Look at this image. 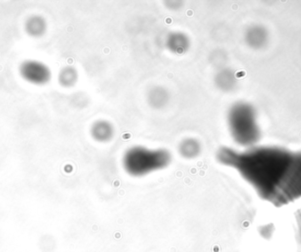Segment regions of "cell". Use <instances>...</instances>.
Instances as JSON below:
<instances>
[{
	"mask_svg": "<svg viewBox=\"0 0 301 252\" xmlns=\"http://www.w3.org/2000/svg\"><path fill=\"white\" fill-rule=\"evenodd\" d=\"M240 174L264 200L284 206L301 196V151L252 148L240 160Z\"/></svg>",
	"mask_w": 301,
	"mask_h": 252,
	"instance_id": "1",
	"label": "cell"
},
{
	"mask_svg": "<svg viewBox=\"0 0 301 252\" xmlns=\"http://www.w3.org/2000/svg\"><path fill=\"white\" fill-rule=\"evenodd\" d=\"M173 156L163 148H150L144 146H133L125 151L122 158L124 170L132 178H144L170 166Z\"/></svg>",
	"mask_w": 301,
	"mask_h": 252,
	"instance_id": "2",
	"label": "cell"
},
{
	"mask_svg": "<svg viewBox=\"0 0 301 252\" xmlns=\"http://www.w3.org/2000/svg\"><path fill=\"white\" fill-rule=\"evenodd\" d=\"M254 112L250 105L238 102L232 106L228 116V127L234 140L242 146L250 148L258 140Z\"/></svg>",
	"mask_w": 301,
	"mask_h": 252,
	"instance_id": "3",
	"label": "cell"
},
{
	"mask_svg": "<svg viewBox=\"0 0 301 252\" xmlns=\"http://www.w3.org/2000/svg\"><path fill=\"white\" fill-rule=\"evenodd\" d=\"M20 74L25 80L34 85H44L52 78V70L45 64L26 60L20 66Z\"/></svg>",
	"mask_w": 301,
	"mask_h": 252,
	"instance_id": "4",
	"label": "cell"
},
{
	"mask_svg": "<svg viewBox=\"0 0 301 252\" xmlns=\"http://www.w3.org/2000/svg\"><path fill=\"white\" fill-rule=\"evenodd\" d=\"M165 46L170 53L182 56L190 48V38L182 31H172L166 38Z\"/></svg>",
	"mask_w": 301,
	"mask_h": 252,
	"instance_id": "5",
	"label": "cell"
},
{
	"mask_svg": "<svg viewBox=\"0 0 301 252\" xmlns=\"http://www.w3.org/2000/svg\"><path fill=\"white\" fill-rule=\"evenodd\" d=\"M89 132L94 140L105 144L114 140L116 127L110 120L97 119L90 126Z\"/></svg>",
	"mask_w": 301,
	"mask_h": 252,
	"instance_id": "6",
	"label": "cell"
},
{
	"mask_svg": "<svg viewBox=\"0 0 301 252\" xmlns=\"http://www.w3.org/2000/svg\"><path fill=\"white\" fill-rule=\"evenodd\" d=\"M169 100V91L162 86H154L147 91V104L154 110H162L165 108L168 105Z\"/></svg>",
	"mask_w": 301,
	"mask_h": 252,
	"instance_id": "7",
	"label": "cell"
},
{
	"mask_svg": "<svg viewBox=\"0 0 301 252\" xmlns=\"http://www.w3.org/2000/svg\"><path fill=\"white\" fill-rule=\"evenodd\" d=\"M177 150L180 157L184 160H195L202 154V143L196 138H184L179 142Z\"/></svg>",
	"mask_w": 301,
	"mask_h": 252,
	"instance_id": "8",
	"label": "cell"
},
{
	"mask_svg": "<svg viewBox=\"0 0 301 252\" xmlns=\"http://www.w3.org/2000/svg\"><path fill=\"white\" fill-rule=\"evenodd\" d=\"M25 30L32 38H40L47 30V22L40 15H33L26 20Z\"/></svg>",
	"mask_w": 301,
	"mask_h": 252,
	"instance_id": "9",
	"label": "cell"
},
{
	"mask_svg": "<svg viewBox=\"0 0 301 252\" xmlns=\"http://www.w3.org/2000/svg\"><path fill=\"white\" fill-rule=\"evenodd\" d=\"M80 74L77 69L74 66L64 67L58 74L59 84L64 88H74L77 84Z\"/></svg>",
	"mask_w": 301,
	"mask_h": 252,
	"instance_id": "10",
	"label": "cell"
},
{
	"mask_svg": "<svg viewBox=\"0 0 301 252\" xmlns=\"http://www.w3.org/2000/svg\"><path fill=\"white\" fill-rule=\"evenodd\" d=\"M234 83V76L226 68L218 70L214 77V84L221 91H229Z\"/></svg>",
	"mask_w": 301,
	"mask_h": 252,
	"instance_id": "11",
	"label": "cell"
}]
</instances>
